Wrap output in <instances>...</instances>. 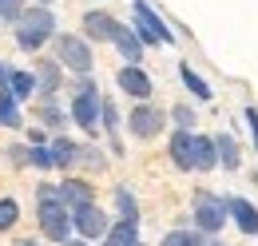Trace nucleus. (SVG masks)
<instances>
[{
  "mask_svg": "<svg viewBox=\"0 0 258 246\" xmlns=\"http://www.w3.org/2000/svg\"><path fill=\"white\" fill-rule=\"evenodd\" d=\"M12 36L20 52H40L52 36H56V16L48 4H28L16 20H12Z\"/></svg>",
  "mask_w": 258,
  "mask_h": 246,
  "instance_id": "obj_1",
  "label": "nucleus"
},
{
  "mask_svg": "<svg viewBox=\"0 0 258 246\" xmlns=\"http://www.w3.org/2000/svg\"><path fill=\"white\" fill-rule=\"evenodd\" d=\"M99 107H103V95L92 84V76H80L76 80V95H72V119L76 127H84L88 135L99 131Z\"/></svg>",
  "mask_w": 258,
  "mask_h": 246,
  "instance_id": "obj_2",
  "label": "nucleus"
},
{
  "mask_svg": "<svg viewBox=\"0 0 258 246\" xmlns=\"http://www.w3.org/2000/svg\"><path fill=\"white\" fill-rule=\"evenodd\" d=\"M52 44H56V60L72 68L76 76H92V44L84 40V36H76V32H56L52 36Z\"/></svg>",
  "mask_w": 258,
  "mask_h": 246,
  "instance_id": "obj_3",
  "label": "nucleus"
},
{
  "mask_svg": "<svg viewBox=\"0 0 258 246\" xmlns=\"http://www.w3.org/2000/svg\"><path fill=\"white\" fill-rule=\"evenodd\" d=\"M191 215H195V226H199L203 234H219L226 222H230V215H226V199L211 195V191H195Z\"/></svg>",
  "mask_w": 258,
  "mask_h": 246,
  "instance_id": "obj_4",
  "label": "nucleus"
},
{
  "mask_svg": "<svg viewBox=\"0 0 258 246\" xmlns=\"http://www.w3.org/2000/svg\"><path fill=\"white\" fill-rule=\"evenodd\" d=\"M36 218H40V234L48 242L64 246L72 238V211H68L60 199H48V203H36Z\"/></svg>",
  "mask_w": 258,
  "mask_h": 246,
  "instance_id": "obj_5",
  "label": "nucleus"
},
{
  "mask_svg": "<svg viewBox=\"0 0 258 246\" xmlns=\"http://www.w3.org/2000/svg\"><path fill=\"white\" fill-rule=\"evenodd\" d=\"M131 8H135V36H139L143 44H175V32L151 12L147 0H131Z\"/></svg>",
  "mask_w": 258,
  "mask_h": 246,
  "instance_id": "obj_6",
  "label": "nucleus"
},
{
  "mask_svg": "<svg viewBox=\"0 0 258 246\" xmlns=\"http://www.w3.org/2000/svg\"><path fill=\"white\" fill-rule=\"evenodd\" d=\"M163 123H167V115H163L159 107L147 103V99H139V103L131 107V115H127V131L135 139H155L163 131Z\"/></svg>",
  "mask_w": 258,
  "mask_h": 246,
  "instance_id": "obj_7",
  "label": "nucleus"
},
{
  "mask_svg": "<svg viewBox=\"0 0 258 246\" xmlns=\"http://www.w3.org/2000/svg\"><path fill=\"white\" fill-rule=\"evenodd\" d=\"M107 226H111V222H107V215L99 211L96 203H88V207H76V211H72V230H76L80 238H103V234H107Z\"/></svg>",
  "mask_w": 258,
  "mask_h": 246,
  "instance_id": "obj_8",
  "label": "nucleus"
},
{
  "mask_svg": "<svg viewBox=\"0 0 258 246\" xmlns=\"http://www.w3.org/2000/svg\"><path fill=\"white\" fill-rule=\"evenodd\" d=\"M115 84H119V92L131 95L135 103L151 95V76H147V72H143L139 64H123V68L115 72Z\"/></svg>",
  "mask_w": 258,
  "mask_h": 246,
  "instance_id": "obj_9",
  "label": "nucleus"
},
{
  "mask_svg": "<svg viewBox=\"0 0 258 246\" xmlns=\"http://www.w3.org/2000/svg\"><path fill=\"white\" fill-rule=\"evenodd\" d=\"M226 215H230V222H234V226H238L242 234L258 238V207L250 203V199H242V195L226 199Z\"/></svg>",
  "mask_w": 258,
  "mask_h": 246,
  "instance_id": "obj_10",
  "label": "nucleus"
},
{
  "mask_svg": "<svg viewBox=\"0 0 258 246\" xmlns=\"http://www.w3.org/2000/svg\"><path fill=\"white\" fill-rule=\"evenodd\" d=\"M32 76H36V95L40 99H52V95L60 92V84H64V64L60 60H40Z\"/></svg>",
  "mask_w": 258,
  "mask_h": 246,
  "instance_id": "obj_11",
  "label": "nucleus"
},
{
  "mask_svg": "<svg viewBox=\"0 0 258 246\" xmlns=\"http://www.w3.org/2000/svg\"><path fill=\"white\" fill-rule=\"evenodd\" d=\"M115 24H119V20H115L111 12H103V8H92V12H84V24H80V28H84V40H88V44H92V40L99 44V40H111Z\"/></svg>",
  "mask_w": 258,
  "mask_h": 246,
  "instance_id": "obj_12",
  "label": "nucleus"
},
{
  "mask_svg": "<svg viewBox=\"0 0 258 246\" xmlns=\"http://www.w3.org/2000/svg\"><path fill=\"white\" fill-rule=\"evenodd\" d=\"M56 191H60V203H64L68 211L96 203V191H92V183H84V179H64V183L56 187Z\"/></svg>",
  "mask_w": 258,
  "mask_h": 246,
  "instance_id": "obj_13",
  "label": "nucleus"
},
{
  "mask_svg": "<svg viewBox=\"0 0 258 246\" xmlns=\"http://www.w3.org/2000/svg\"><path fill=\"white\" fill-rule=\"evenodd\" d=\"M171 163L179 171H195V131H179L171 135Z\"/></svg>",
  "mask_w": 258,
  "mask_h": 246,
  "instance_id": "obj_14",
  "label": "nucleus"
},
{
  "mask_svg": "<svg viewBox=\"0 0 258 246\" xmlns=\"http://www.w3.org/2000/svg\"><path fill=\"white\" fill-rule=\"evenodd\" d=\"M111 44H115V52H119L127 64H139V60H143V40H139V36H135V28H127V24H115Z\"/></svg>",
  "mask_w": 258,
  "mask_h": 246,
  "instance_id": "obj_15",
  "label": "nucleus"
},
{
  "mask_svg": "<svg viewBox=\"0 0 258 246\" xmlns=\"http://www.w3.org/2000/svg\"><path fill=\"white\" fill-rule=\"evenodd\" d=\"M48 151H52V167H60V171H68L72 163H80V143L68 139V135H56L48 143Z\"/></svg>",
  "mask_w": 258,
  "mask_h": 246,
  "instance_id": "obj_16",
  "label": "nucleus"
},
{
  "mask_svg": "<svg viewBox=\"0 0 258 246\" xmlns=\"http://www.w3.org/2000/svg\"><path fill=\"white\" fill-rule=\"evenodd\" d=\"M103 246H139V222H127V218H119L115 226H107V234H103Z\"/></svg>",
  "mask_w": 258,
  "mask_h": 246,
  "instance_id": "obj_17",
  "label": "nucleus"
},
{
  "mask_svg": "<svg viewBox=\"0 0 258 246\" xmlns=\"http://www.w3.org/2000/svg\"><path fill=\"white\" fill-rule=\"evenodd\" d=\"M211 167H219L215 135H195V171H211Z\"/></svg>",
  "mask_w": 258,
  "mask_h": 246,
  "instance_id": "obj_18",
  "label": "nucleus"
},
{
  "mask_svg": "<svg viewBox=\"0 0 258 246\" xmlns=\"http://www.w3.org/2000/svg\"><path fill=\"white\" fill-rule=\"evenodd\" d=\"M8 92H12V99H16V103L32 99V95H36V76H32V72L12 68V76H8Z\"/></svg>",
  "mask_w": 258,
  "mask_h": 246,
  "instance_id": "obj_19",
  "label": "nucleus"
},
{
  "mask_svg": "<svg viewBox=\"0 0 258 246\" xmlns=\"http://www.w3.org/2000/svg\"><path fill=\"white\" fill-rule=\"evenodd\" d=\"M179 80H183V88H187L195 99H211V84H207V80L195 72L191 64H179Z\"/></svg>",
  "mask_w": 258,
  "mask_h": 246,
  "instance_id": "obj_20",
  "label": "nucleus"
},
{
  "mask_svg": "<svg viewBox=\"0 0 258 246\" xmlns=\"http://www.w3.org/2000/svg\"><path fill=\"white\" fill-rule=\"evenodd\" d=\"M215 147H219V167L238 171V143H234V135L219 131V135H215Z\"/></svg>",
  "mask_w": 258,
  "mask_h": 246,
  "instance_id": "obj_21",
  "label": "nucleus"
},
{
  "mask_svg": "<svg viewBox=\"0 0 258 246\" xmlns=\"http://www.w3.org/2000/svg\"><path fill=\"white\" fill-rule=\"evenodd\" d=\"M0 127H24V119H20V103L12 99V92L8 88H0Z\"/></svg>",
  "mask_w": 258,
  "mask_h": 246,
  "instance_id": "obj_22",
  "label": "nucleus"
},
{
  "mask_svg": "<svg viewBox=\"0 0 258 246\" xmlns=\"http://www.w3.org/2000/svg\"><path fill=\"white\" fill-rule=\"evenodd\" d=\"M36 115H40V127H52V131H60L68 123V115L56 107V95H52V99H40V111H36Z\"/></svg>",
  "mask_w": 258,
  "mask_h": 246,
  "instance_id": "obj_23",
  "label": "nucleus"
},
{
  "mask_svg": "<svg viewBox=\"0 0 258 246\" xmlns=\"http://www.w3.org/2000/svg\"><path fill=\"white\" fill-rule=\"evenodd\" d=\"M115 211H119V218H127V222H139V203H135L131 187H115Z\"/></svg>",
  "mask_w": 258,
  "mask_h": 246,
  "instance_id": "obj_24",
  "label": "nucleus"
},
{
  "mask_svg": "<svg viewBox=\"0 0 258 246\" xmlns=\"http://www.w3.org/2000/svg\"><path fill=\"white\" fill-rule=\"evenodd\" d=\"M159 246H207V242H203V230H167Z\"/></svg>",
  "mask_w": 258,
  "mask_h": 246,
  "instance_id": "obj_25",
  "label": "nucleus"
},
{
  "mask_svg": "<svg viewBox=\"0 0 258 246\" xmlns=\"http://www.w3.org/2000/svg\"><path fill=\"white\" fill-rule=\"evenodd\" d=\"M16 222H20V203L16 199H0V234L12 230Z\"/></svg>",
  "mask_w": 258,
  "mask_h": 246,
  "instance_id": "obj_26",
  "label": "nucleus"
},
{
  "mask_svg": "<svg viewBox=\"0 0 258 246\" xmlns=\"http://www.w3.org/2000/svg\"><path fill=\"white\" fill-rule=\"evenodd\" d=\"M28 163L40 167V171H52V151H48V143H32V147H28Z\"/></svg>",
  "mask_w": 258,
  "mask_h": 246,
  "instance_id": "obj_27",
  "label": "nucleus"
},
{
  "mask_svg": "<svg viewBox=\"0 0 258 246\" xmlns=\"http://www.w3.org/2000/svg\"><path fill=\"white\" fill-rule=\"evenodd\" d=\"M80 163H84L88 171H103V167H107V159H103L99 147H80Z\"/></svg>",
  "mask_w": 258,
  "mask_h": 246,
  "instance_id": "obj_28",
  "label": "nucleus"
},
{
  "mask_svg": "<svg viewBox=\"0 0 258 246\" xmlns=\"http://www.w3.org/2000/svg\"><path fill=\"white\" fill-rule=\"evenodd\" d=\"M171 119H175V127H179V131H191V127H195V111L187 107V103H175Z\"/></svg>",
  "mask_w": 258,
  "mask_h": 246,
  "instance_id": "obj_29",
  "label": "nucleus"
},
{
  "mask_svg": "<svg viewBox=\"0 0 258 246\" xmlns=\"http://www.w3.org/2000/svg\"><path fill=\"white\" fill-rule=\"evenodd\" d=\"M24 8H28V4H24V0H0V16H4V20H8V24H12V20H16V16H20V12H24Z\"/></svg>",
  "mask_w": 258,
  "mask_h": 246,
  "instance_id": "obj_30",
  "label": "nucleus"
},
{
  "mask_svg": "<svg viewBox=\"0 0 258 246\" xmlns=\"http://www.w3.org/2000/svg\"><path fill=\"white\" fill-rule=\"evenodd\" d=\"M8 159H12L16 167H24V163H28V147H24V143H12V147H8Z\"/></svg>",
  "mask_w": 258,
  "mask_h": 246,
  "instance_id": "obj_31",
  "label": "nucleus"
},
{
  "mask_svg": "<svg viewBox=\"0 0 258 246\" xmlns=\"http://www.w3.org/2000/svg\"><path fill=\"white\" fill-rule=\"evenodd\" d=\"M48 199H60V191H56L52 183H40L36 187V203H48Z\"/></svg>",
  "mask_w": 258,
  "mask_h": 246,
  "instance_id": "obj_32",
  "label": "nucleus"
},
{
  "mask_svg": "<svg viewBox=\"0 0 258 246\" xmlns=\"http://www.w3.org/2000/svg\"><path fill=\"white\" fill-rule=\"evenodd\" d=\"M242 115H246V123H250V139H254V151H258V107H246Z\"/></svg>",
  "mask_w": 258,
  "mask_h": 246,
  "instance_id": "obj_33",
  "label": "nucleus"
},
{
  "mask_svg": "<svg viewBox=\"0 0 258 246\" xmlns=\"http://www.w3.org/2000/svg\"><path fill=\"white\" fill-rule=\"evenodd\" d=\"M28 139H32V143H48V131H44V127H28Z\"/></svg>",
  "mask_w": 258,
  "mask_h": 246,
  "instance_id": "obj_34",
  "label": "nucleus"
},
{
  "mask_svg": "<svg viewBox=\"0 0 258 246\" xmlns=\"http://www.w3.org/2000/svg\"><path fill=\"white\" fill-rule=\"evenodd\" d=\"M8 76H12V68H8V64L0 60V88H8Z\"/></svg>",
  "mask_w": 258,
  "mask_h": 246,
  "instance_id": "obj_35",
  "label": "nucleus"
},
{
  "mask_svg": "<svg viewBox=\"0 0 258 246\" xmlns=\"http://www.w3.org/2000/svg\"><path fill=\"white\" fill-rule=\"evenodd\" d=\"M64 246H88V238H68Z\"/></svg>",
  "mask_w": 258,
  "mask_h": 246,
  "instance_id": "obj_36",
  "label": "nucleus"
},
{
  "mask_svg": "<svg viewBox=\"0 0 258 246\" xmlns=\"http://www.w3.org/2000/svg\"><path fill=\"white\" fill-rule=\"evenodd\" d=\"M16 246H40V242H36V238H20Z\"/></svg>",
  "mask_w": 258,
  "mask_h": 246,
  "instance_id": "obj_37",
  "label": "nucleus"
},
{
  "mask_svg": "<svg viewBox=\"0 0 258 246\" xmlns=\"http://www.w3.org/2000/svg\"><path fill=\"white\" fill-rule=\"evenodd\" d=\"M211 246H223V242H211Z\"/></svg>",
  "mask_w": 258,
  "mask_h": 246,
  "instance_id": "obj_38",
  "label": "nucleus"
},
{
  "mask_svg": "<svg viewBox=\"0 0 258 246\" xmlns=\"http://www.w3.org/2000/svg\"><path fill=\"white\" fill-rule=\"evenodd\" d=\"M40 4H48V0H40Z\"/></svg>",
  "mask_w": 258,
  "mask_h": 246,
  "instance_id": "obj_39",
  "label": "nucleus"
},
{
  "mask_svg": "<svg viewBox=\"0 0 258 246\" xmlns=\"http://www.w3.org/2000/svg\"><path fill=\"white\" fill-rule=\"evenodd\" d=\"M0 24H4V16H0Z\"/></svg>",
  "mask_w": 258,
  "mask_h": 246,
  "instance_id": "obj_40",
  "label": "nucleus"
}]
</instances>
